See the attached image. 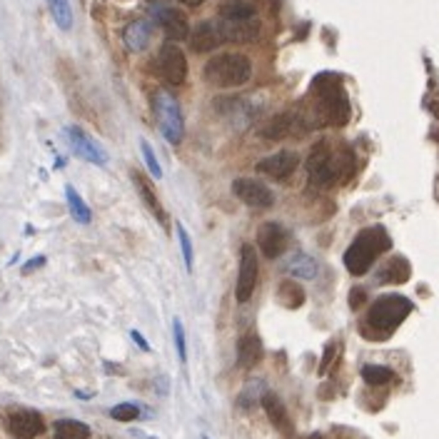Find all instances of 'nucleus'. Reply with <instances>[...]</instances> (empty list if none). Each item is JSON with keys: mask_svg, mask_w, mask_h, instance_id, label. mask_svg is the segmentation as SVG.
Listing matches in <instances>:
<instances>
[{"mask_svg": "<svg viewBox=\"0 0 439 439\" xmlns=\"http://www.w3.org/2000/svg\"><path fill=\"white\" fill-rule=\"evenodd\" d=\"M277 297H280V302L287 307V310H297V307L305 305V290L292 280L280 282V287H277Z\"/></svg>", "mask_w": 439, "mask_h": 439, "instance_id": "23", "label": "nucleus"}, {"mask_svg": "<svg viewBox=\"0 0 439 439\" xmlns=\"http://www.w3.org/2000/svg\"><path fill=\"white\" fill-rule=\"evenodd\" d=\"M312 90L317 95L312 125H344L349 120V100L337 75L322 73L315 78Z\"/></svg>", "mask_w": 439, "mask_h": 439, "instance_id": "1", "label": "nucleus"}, {"mask_svg": "<svg viewBox=\"0 0 439 439\" xmlns=\"http://www.w3.org/2000/svg\"><path fill=\"white\" fill-rule=\"evenodd\" d=\"M153 110H155V120H158L165 140L172 145L180 143V140L185 138V117H182L177 98L168 90H155Z\"/></svg>", "mask_w": 439, "mask_h": 439, "instance_id": "6", "label": "nucleus"}, {"mask_svg": "<svg viewBox=\"0 0 439 439\" xmlns=\"http://www.w3.org/2000/svg\"><path fill=\"white\" fill-rule=\"evenodd\" d=\"M310 439H322V434H312V437H310Z\"/></svg>", "mask_w": 439, "mask_h": 439, "instance_id": "40", "label": "nucleus"}, {"mask_svg": "<svg viewBox=\"0 0 439 439\" xmlns=\"http://www.w3.org/2000/svg\"><path fill=\"white\" fill-rule=\"evenodd\" d=\"M150 37H153V25L148 21H133L122 33V40H125V48L130 53H143L148 48Z\"/></svg>", "mask_w": 439, "mask_h": 439, "instance_id": "18", "label": "nucleus"}, {"mask_svg": "<svg viewBox=\"0 0 439 439\" xmlns=\"http://www.w3.org/2000/svg\"><path fill=\"white\" fill-rule=\"evenodd\" d=\"M365 300H367V292L362 290V287H355V290L349 292V307H352V310H357Z\"/></svg>", "mask_w": 439, "mask_h": 439, "instance_id": "35", "label": "nucleus"}, {"mask_svg": "<svg viewBox=\"0 0 439 439\" xmlns=\"http://www.w3.org/2000/svg\"><path fill=\"white\" fill-rule=\"evenodd\" d=\"M262 355H265V349H262L257 334H245L238 342V365L245 367V370H252L254 365H259Z\"/></svg>", "mask_w": 439, "mask_h": 439, "instance_id": "21", "label": "nucleus"}, {"mask_svg": "<svg viewBox=\"0 0 439 439\" xmlns=\"http://www.w3.org/2000/svg\"><path fill=\"white\" fill-rule=\"evenodd\" d=\"M110 417L117 419V422H133V419L140 417V407L133 402H122V404H115V407L110 409Z\"/></svg>", "mask_w": 439, "mask_h": 439, "instance_id": "30", "label": "nucleus"}, {"mask_svg": "<svg viewBox=\"0 0 439 439\" xmlns=\"http://www.w3.org/2000/svg\"><path fill=\"white\" fill-rule=\"evenodd\" d=\"M355 163L349 153H332L327 143H317L307 160V170H310V185L315 187H329L339 180L342 172H352Z\"/></svg>", "mask_w": 439, "mask_h": 439, "instance_id": "3", "label": "nucleus"}, {"mask_svg": "<svg viewBox=\"0 0 439 439\" xmlns=\"http://www.w3.org/2000/svg\"><path fill=\"white\" fill-rule=\"evenodd\" d=\"M65 200H68V207H70V215L78 220L80 225H88L93 220L90 215V207L85 205V200L78 195V190H75L73 185H65Z\"/></svg>", "mask_w": 439, "mask_h": 439, "instance_id": "25", "label": "nucleus"}, {"mask_svg": "<svg viewBox=\"0 0 439 439\" xmlns=\"http://www.w3.org/2000/svg\"><path fill=\"white\" fill-rule=\"evenodd\" d=\"M130 337H133L135 342H138V347L143 349V352H148V349H150V347H148V342H145V337L138 332V329H133V332H130Z\"/></svg>", "mask_w": 439, "mask_h": 439, "instance_id": "36", "label": "nucleus"}, {"mask_svg": "<svg viewBox=\"0 0 439 439\" xmlns=\"http://www.w3.org/2000/svg\"><path fill=\"white\" fill-rule=\"evenodd\" d=\"M177 240H180V247H182V259H185V267L187 272L192 270V245L190 238H187V230L182 225H177Z\"/></svg>", "mask_w": 439, "mask_h": 439, "instance_id": "33", "label": "nucleus"}, {"mask_svg": "<svg viewBox=\"0 0 439 439\" xmlns=\"http://www.w3.org/2000/svg\"><path fill=\"white\" fill-rule=\"evenodd\" d=\"M217 30H220L223 42H252L259 35V21L257 18H242V21L220 18Z\"/></svg>", "mask_w": 439, "mask_h": 439, "instance_id": "14", "label": "nucleus"}, {"mask_svg": "<svg viewBox=\"0 0 439 439\" xmlns=\"http://www.w3.org/2000/svg\"><path fill=\"white\" fill-rule=\"evenodd\" d=\"M287 270L292 272V277H302V280H312L317 277V262L310 254L300 252L287 262Z\"/></svg>", "mask_w": 439, "mask_h": 439, "instance_id": "26", "label": "nucleus"}, {"mask_svg": "<svg viewBox=\"0 0 439 439\" xmlns=\"http://www.w3.org/2000/svg\"><path fill=\"white\" fill-rule=\"evenodd\" d=\"M65 138H68L73 153L78 155L80 160H88L93 165H105L107 163V153L103 150V145L98 140H93L88 133H83L80 127H68L65 130Z\"/></svg>", "mask_w": 439, "mask_h": 439, "instance_id": "10", "label": "nucleus"}, {"mask_svg": "<svg viewBox=\"0 0 439 439\" xmlns=\"http://www.w3.org/2000/svg\"><path fill=\"white\" fill-rule=\"evenodd\" d=\"M150 16L163 28L170 40H185L190 35V23H187L185 13H180L177 8H170L165 3H153L150 6Z\"/></svg>", "mask_w": 439, "mask_h": 439, "instance_id": "8", "label": "nucleus"}, {"mask_svg": "<svg viewBox=\"0 0 439 439\" xmlns=\"http://www.w3.org/2000/svg\"><path fill=\"white\" fill-rule=\"evenodd\" d=\"M297 165H300V155L292 153V150H280V153L270 155V158L259 160L254 170L267 175V177H272V180H287V177L297 170Z\"/></svg>", "mask_w": 439, "mask_h": 439, "instance_id": "12", "label": "nucleus"}, {"mask_svg": "<svg viewBox=\"0 0 439 439\" xmlns=\"http://www.w3.org/2000/svg\"><path fill=\"white\" fill-rule=\"evenodd\" d=\"M362 380L372 387H382V385H387V382L394 380V372H392L390 367H382V365H365L362 367Z\"/></svg>", "mask_w": 439, "mask_h": 439, "instance_id": "28", "label": "nucleus"}, {"mask_svg": "<svg viewBox=\"0 0 439 439\" xmlns=\"http://www.w3.org/2000/svg\"><path fill=\"white\" fill-rule=\"evenodd\" d=\"M337 347H339L337 342H329L327 347H324V357H322V362H320V375H327L329 365H332L334 355H337Z\"/></svg>", "mask_w": 439, "mask_h": 439, "instance_id": "34", "label": "nucleus"}, {"mask_svg": "<svg viewBox=\"0 0 439 439\" xmlns=\"http://www.w3.org/2000/svg\"><path fill=\"white\" fill-rule=\"evenodd\" d=\"M40 265H45V259H42V257L30 259V262H25V265H23V272H30V270H35V267H40Z\"/></svg>", "mask_w": 439, "mask_h": 439, "instance_id": "37", "label": "nucleus"}, {"mask_svg": "<svg viewBox=\"0 0 439 439\" xmlns=\"http://www.w3.org/2000/svg\"><path fill=\"white\" fill-rule=\"evenodd\" d=\"M432 112H434V115L439 117V103H434V105H432Z\"/></svg>", "mask_w": 439, "mask_h": 439, "instance_id": "39", "label": "nucleus"}, {"mask_svg": "<svg viewBox=\"0 0 439 439\" xmlns=\"http://www.w3.org/2000/svg\"><path fill=\"white\" fill-rule=\"evenodd\" d=\"M187 37H190L192 53H212V50L220 48V42H223L220 30H217V23H212V21L197 23Z\"/></svg>", "mask_w": 439, "mask_h": 439, "instance_id": "16", "label": "nucleus"}, {"mask_svg": "<svg viewBox=\"0 0 439 439\" xmlns=\"http://www.w3.org/2000/svg\"><path fill=\"white\" fill-rule=\"evenodd\" d=\"M233 195L247 207H257V210H267L275 205V195L270 192V187L252 177H238L233 182Z\"/></svg>", "mask_w": 439, "mask_h": 439, "instance_id": "9", "label": "nucleus"}, {"mask_svg": "<svg viewBox=\"0 0 439 439\" xmlns=\"http://www.w3.org/2000/svg\"><path fill=\"white\" fill-rule=\"evenodd\" d=\"M220 18H228V21H242V18H254V6H250V3H242V0L223 3V6H220Z\"/></svg>", "mask_w": 439, "mask_h": 439, "instance_id": "29", "label": "nucleus"}, {"mask_svg": "<svg viewBox=\"0 0 439 439\" xmlns=\"http://www.w3.org/2000/svg\"><path fill=\"white\" fill-rule=\"evenodd\" d=\"M295 122H297L295 112H282V115L272 117V120L259 130V135L265 140H282L295 130Z\"/></svg>", "mask_w": 439, "mask_h": 439, "instance_id": "22", "label": "nucleus"}, {"mask_svg": "<svg viewBox=\"0 0 439 439\" xmlns=\"http://www.w3.org/2000/svg\"><path fill=\"white\" fill-rule=\"evenodd\" d=\"M140 150H143L145 165H148V170H150V172H153V177H163V168H160L158 158H155L153 145H150L148 140H140Z\"/></svg>", "mask_w": 439, "mask_h": 439, "instance_id": "31", "label": "nucleus"}, {"mask_svg": "<svg viewBox=\"0 0 439 439\" xmlns=\"http://www.w3.org/2000/svg\"><path fill=\"white\" fill-rule=\"evenodd\" d=\"M202 439H207V437H202Z\"/></svg>", "mask_w": 439, "mask_h": 439, "instance_id": "41", "label": "nucleus"}, {"mask_svg": "<svg viewBox=\"0 0 439 439\" xmlns=\"http://www.w3.org/2000/svg\"><path fill=\"white\" fill-rule=\"evenodd\" d=\"M55 439H90V427L78 419H60L55 424Z\"/></svg>", "mask_w": 439, "mask_h": 439, "instance_id": "24", "label": "nucleus"}, {"mask_svg": "<svg viewBox=\"0 0 439 439\" xmlns=\"http://www.w3.org/2000/svg\"><path fill=\"white\" fill-rule=\"evenodd\" d=\"M180 3H185V6H192V8H195V6H200V3H205V0H180Z\"/></svg>", "mask_w": 439, "mask_h": 439, "instance_id": "38", "label": "nucleus"}, {"mask_svg": "<svg viewBox=\"0 0 439 439\" xmlns=\"http://www.w3.org/2000/svg\"><path fill=\"white\" fill-rule=\"evenodd\" d=\"M202 75L215 88H240L252 75V65L240 53H220L207 60Z\"/></svg>", "mask_w": 439, "mask_h": 439, "instance_id": "5", "label": "nucleus"}, {"mask_svg": "<svg viewBox=\"0 0 439 439\" xmlns=\"http://www.w3.org/2000/svg\"><path fill=\"white\" fill-rule=\"evenodd\" d=\"M414 310L412 300L402 295H385L380 300L372 302L370 312H367V327L375 329V337H390L404 320L409 317V312Z\"/></svg>", "mask_w": 439, "mask_h": 439, "instance_id": "4", "label": "nucleus"}, {"mask_svg": "<svg viewBox=\"0 0 439 439\" xmlns=\"http://www.w3.org/2000/svg\"><path fill=\"white\" fill-rule=\"evenodd\" d=\"M262 409H265L267 419H270L277 432L285 434V437H292V434H295V424H292V419H290V412H287V407L282 404V399L277 397L275 392H265V394H262Z\"/></svg>", "mask_w": 439, "mask_h": 439, "instance_id": "15", "label": "nucleus"}, {"mask_svg": "<svg viewBox=\"0 0 439 439\" xmlns=\"http://www.w3.org/2000/svg\"><path fill=\"white\" fill-rule=\"evenodd\" d=\"M155 70L168 85H182L187 78V60L175 42H165L155 58Z\"/></svg>", "mask_w": 439, "mask_h": 439, "instance_id": "7", "label": "nucleus"}, {"mask_svg": "<svg viewBox=\"0 0 439 439\" xmlns=\"http://www.w3.org/2000/svg\"><path fill=\"white\" fill-rule=\"evenodd\" d=\"M172 332H175V344H177V357H180V362L187 360V347H185V327H182V322L177 317H175L172 322Z\"/></svg>", "mask_w": 439, "mask_h": 439, "instance_id": "32", "label": "nucleus"}, {"mask_svg": "<svg viewBox=\"0 0 439 439\" xmlns=\"http://www.w3.org/2000/svg\"><path fill=\"white\" fill-rule=\"evenodd\" d=\"M287 245H290V235L280 223H265L257 230V247L265 257H280L287 250Z\"/></svg>", "mask_w": 439, "mask_h": 439, "instance_id": "13", "label": "nucleus"}, {"mask_svg": "<svg viewBox=\"0 0 439 439\" xmlns=\"http://www.w3.org/2000/svg\"><path fill=\"white\" fill-rule=\"evenodd\" d=\"M409 275H412V265H409V259L394 254V257H392L390 262H387V265L380 270L377 282H382V285H402V282L409 280Z\"/></svg>", "mask_w": 439, "mask_h": 439, "instance_id": "19", "label": "nucleus"}, {"mask_svg": "<svg viewBox=\"0 0 439 439\" xmlns=\"http://www.w3.org/2000/svg\"><path fill=\"white\" fill-rule=\"evenodd\" d=\"M257 285V252L250 245L242 247L240 254V275H238V287H235V297L238 302H247Z\"/></svg>", "mask_w": 439, "mask_h": 439, "instance_id": "11", "label": "nucleus"}, {"mask_svg": "<svg viewBox=\"0 0 439 439\" xmlns=\"http://www.w3.org/2000/svg\"><path fill=\"white\" fill-rule=\"evenodd\" d=\"M133 182L138 185L140 197H143V202L148 205V210L153 212L155 217H158V223L163 225V228H168V215H165L163 205H160L158 195H155V190H153V185H150L148 177H145L143 172H138V170H133Z\"/></svg>", "mask_w": 439, "mask_h": 439, "instance_id": "20", "label": "nucleus"}, {"mask_svg": "<svg viewBox=\"0 0 439 439\" xmlns=\"http://www.w3.org/2000/svg\"><path fill=\"white\" fill-rule=\"evenodd\" d=\"M48 8L60 30H70L73 28V8H70L68 0H48Z\"/></svg>", "mask_w": 439, "mask_h": 439, "instance_id": "27", "label": "nucleus"}, {"mask_svg": "<svg viewBox=\"0 0 439 439\" xmlns=\"http://www.w3.org/2000/svg\"><path fill=\"white\" fill-rule=\"evenodd\" d=\"M45 429V422L37 412H30V409H21V412L11 414V432L13 437L18 439H33L37 434H42Z\"/></svg>", "mask_w": 439, "mask_h": 439, "instance_id": "17", "label": "nucleus"}, {"mask_svg": "<svg viewBox=\"0 0 439 439\" xmlns=\"http://www.w3.org/2000/svg\"><path fill=\"white\" fill-rule=\"evenodd\" d=\"M392 247V238L387 235L385 228L375 225V228H365L352 245L344 252V267L349 270V275L362 277L370 272V267L375 265V259L380 257L382 252Z\"/></svg>", "mask_w": 439, "mask_h": 439, "instance_id": "2", "label": "nucleus"}]
</instances>
